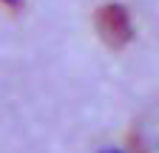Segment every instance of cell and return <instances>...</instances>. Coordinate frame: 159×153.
Listing matches in <instances>:
<instances>
[{"mask_svg": "<svg viewBox=\"0 0 159 153\" xmlns=\"http://www.w3.org/2000/svg\"><path fill=\"white\" fill-rule=\"evenodd\" d=\"M94 26H97V34L102 37V43L111 48H125L136 34L131 11L122 3H102L94 14Z\"/></svg>", "mask_w": 159, "mask_h": 153, "instance_id": "1", "label": "cell"}, {"mask_svg": "<svg viewBox=\"0 0 159 153\" xmlns=\"http://www.w3.org/2000/svg\"><path fill=\"white\" fill-rule=\"evenodd\" d=\"M128 153H159V105H153L134 125Z\"/></svg>", "mask_w": 159, "mask_h": 153, "instance_id": "2", "label": "cell"}, {"mask_svg": "<svg viewBox=\"0 0 159 153\" xmlns=\"http://www.w3.org/2000/svg\"><path fill=\"white\" fill-rule=\"evenodd\" d=\"M0 3L9 6V9H20V6H23V0H0Z\"/></svg>", "mask_w": 159, "mask_h": 153, "instance_id": "3", "label": "cell"}, {"mask_svg": "<svg viewBox=\"0 0 159 153\" xmlns=\"http://www.w3.org/2000/svg\"><path fill=\"white\" fill-rule=\"evenodd\" d=\"M99 153H128V150H119V147H102Z\"/></svg>", "mask_w": 159, "mask_h": 153, "instance_id": "4", "label": "cell"}]
</instances>
